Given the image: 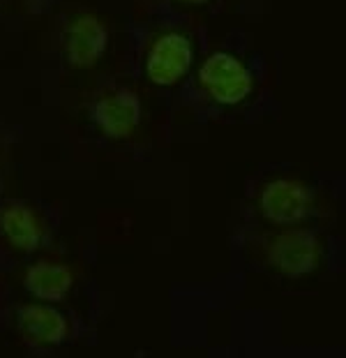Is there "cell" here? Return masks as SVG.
Segmentation results:
<instances>
[{
  "instance_id": "1",
  "label": "cell",
  "mask_w": 346,
  "mask_h": 358,
  "mask_svg": "<svg viewBox=\"0 0 346 358\" xmlns=\"http://www.w3.org/2000/svg\"><path fill=\"white\" fill-rule=\"evenodd\" d=\"M266 264L284 278L298 280L312 275L323 262V243L307 227H280L264 248Z\"/></svg>"
},
{
  "instance_id": "2",
  "label": "cell",
  "mask_w": 346,
  "mask_h": 358,
  "mask_svg": "<svg viewBox=\"0 0 346 358\" xmlns=\"http://www.w3.org/2000/svg\"><path fill=\"white\" fill-rule=\"evenodd\" d=\"M199 86L212 102L222 106H238L252 95L254 77L247 65L233 53H210L199 67Z\"/></svg>"
},
{
  "instance_id": "3",
  "label": "cell",
  "mask_w": 346,
  "mask_h": 358,
  "mask_svg": "<svg viewBox=\"0 0 346 358\" xmlns=\"http://www.w3.org/2000/svg\"><path fill=\"white\" fill-rule=\"evenodd\" d=\"M111 42L109 24L95 12H79L65 24L63 53L72 70L86 72L99 65Z\"/></svg>"
},
{
  "instance_id": "4",
  "label": "cell",
  "mask_w": 346,
  "mask_h": 358,
  "mask_svg": "<svg viewBox=\"0 0 346 358\" xmlns=\"http://www.w3.org/2000/svg\"><path fill=\"white\" fill-rule=\"evenodd\" d=\"M192 63H194V47L189 37L178 30H166L157 35L145 51L143 72L150 83L171 88L187 77Z\"/></svg>"
},
{
  "instance_id": "5",
  "label": "cell",
  "mask_w": 346,
  "mask_h": 358,
  "mask_svg": "<svg viewBox=\"0 0 346 358\" xmlns=\"http://www.w3.org/2000/svg\"><path fill=\"white\" fill-rule=\"evenodd\" d=\"M314 208V192L298 178H273L259 192V210L275 227L305 222Z\"/></svg>"
},
{
  "instance_id": "6",
  "label": "cell",
  "mask_w": 346,
  "mask_h": 358,
  "mask_svg": "<svg viewBox=\"0 0 346 358\" xmlns=\"http://www.w3.org/2000/svg\"><path fill=\"white\" fill-rule=\"evenodd\" d=\"M141 97L132 88H113L92 104V120L106 139H129L141 125Z\"/></svg>"
},
{
  "instance_id": "7",
  "label": "cell",
  "mask_w": 346,
  "mask_h": 358,
  "mask_svg": "<svg viewBox=\"0 0 346 358\" xmlns=\"http://www.w3.org/2000/svg\"><path fill=\"white\" fill-rule=\"evenodd\" d=\"M23 340L35 347H58L69 338V322L51 303H26L17 312Z\"/></svg>"
},
{
  "instance_id": "8",
  "label": "cell",
  "mask_w": 346,
  "mask_h": 358,
  "mask_svg": "<svg viewBox=\"0 0 346 358\" xmlns=\"http://www.w3.org/2000/svg\"><path fill=\"white\" fill-rule=\"evenodd\" d=\"M0 234L23 255L35 252L44 243L42 220L26 201H7L0 208Z\"/></svg>"
},
{
  "instance_id": "9",
  "label": "cell",
  "mask_w": 346,
  "mask_h": 358,
  "mask_svg": "<svg viewBox=\"0 0 346 358\" xmlns=\"http://www.w3.org/2000/svg\"><path fill=\"white\" fill-rule=\"evenodd\" d=\"M23 287L33 299L42 303H60L67 299V294L74 287V271L65 262H42L30 264L23 273Z\"/></svg>"
},
{
  "instance_id": "10",
  "label": "cell",
  "mask_w": 346,
  "mask_h": 358,
  "mask_svg": "<svg viewBox=\"0 0 346 358\" xmlns=\"http://www.w3.org/2000/svg\"><path fill=\"white\" fill-rule=\"evenodd\" d=\"M178 3H185V5H203L208 0H178Z\"/></svg>"
}]
</instances>
